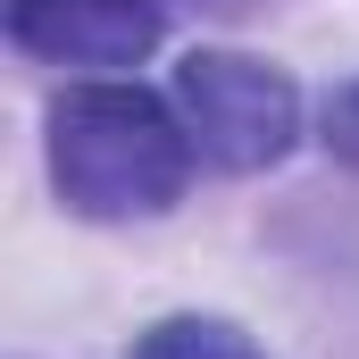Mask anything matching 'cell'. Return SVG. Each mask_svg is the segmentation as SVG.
Segmentation results:
<instances>
[{"mask_svg": "<svg viewBox=\"0 0 359 359\" xmlns=\"http://www.w3.org/2000/svg\"><path fill=\"white\" fill-rule=\"evenodd\" d=\"M168 34L159 0H8V42L50 67H134Z\"/></svg>", "mask_w": 359, "mask_h": 359, "instance_id": "3", "label": "cell"}, {"mask_svg": "<svg viewBox=\"0 0 359 359\" xmlns=\"http://www.w3.org/2000/svg\"><path fill=\"white\" fill-rule=\"evenodd\" d=\"M326 151H334L343 168H359V84H343L334 109H326Z\"/></svg>", "mask_w": 359, "mask_h": 359, "instance_id": "5", "label": "cell"}, {"mask_svg": "<svg viewBox=\"0 0 359 359\" xmlns=\"http://www.w3.org/2000/svg\"><path fill=\"white\" fill-rule=\"evenodd\" d=\"M126 359H268V351L226 318H159L151 334H134Z\"/></svg>", "mask_w": 359, "mask_h": 359, "instance_id": "4", "label": "cell"}, {"mask_svg": "<svg viewBox=\"0 0 359 359\" xmlns=\"http://www.w3.org/2000/svg\"><path fill=\"white\" fill-rule=\"evenodd\" d=\"M176 109L192 126V151H209L234 176H259L292 151L301 134V92L284 67L251 50H192L176 67Z\"/></svg>", "mask_w": 359, "mask_h": 359, "instance_id": "2", "label": "cell"}, {"mask_svg": "<svg viewBox=\"0 0 359 359\" xmlns=\"http://www.w3.org/2000/svg\"><path fill=\"white\" fill-rule=\"evenodd\" d=\"M192 176V126L134 84H76L50 100V184L92 226L159 217Z\"/></svg>", "mask_w": 359, "mask_h": 359, "instance_id": "1", "label": "cell"}]
</instances>
